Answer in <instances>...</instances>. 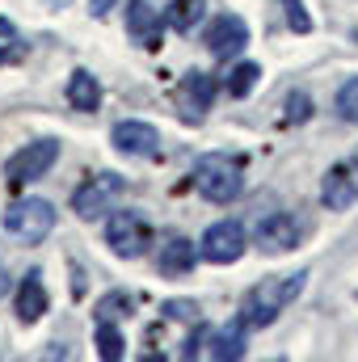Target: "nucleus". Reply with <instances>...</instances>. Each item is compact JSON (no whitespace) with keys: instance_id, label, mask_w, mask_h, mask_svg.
<instances>
[{"instance_id":"nucleus-6","label":"nucleus","mask_w":358,"mask_h":362,"mask_svg":"<svg viewBox=\"0 0 358 362\" xmlns=\"http://www.w3.org/2000/svg\"><path fill=\"white\" fill-rule=\"evenodd\" d=\"M245 249H249V236H245V228H241L236 219L211 223V228L202 232V240H198V253H202V262H211V266H236V262L245 257Z\"/></svg>"},{"instance_id":"nucleus-26","label":"nucleus","mask_w":358,"mask_h":362,"mask_svg":"<svg viewBox=\"0 0 358 362\" xmlns=\"http://www.w3.org/2000/svg\"><path fill=\"white\" fill-rule=\"evenodd\" d=\"M17 42H21V38H17L13 21H8V17H0V59H8V55L17 51Z\"/></svg>"},{"instance_id":"nucleus-1","label":"nucleus","mask_w":358,"mask_h":362,"mask_svg":"<svg viewBox=\"0 0 358 362\" xmlns=\"http://www.w3.org/2000/svg\"><path fill=\"white\" fill-rule=\"evenodd\" d=\"M304 286H308V270H295V274H278V278H262L249 295H245V303H241V316H245V325H253V329H270L299 295H304Z\"/></svg>"},{"instance_id":"nucleus-29","label":"nucleus","mask_w":358,"mask_h":362,"mask_svg":"<svg viewBox=\"0 0 358 362\" xmlns=\"http://www.w3.org/2000/svg\"><path fill=\"white\" fill-rule=\"evenodd\" d=\"M8 286H13V278H8V270H4V266H0V299L8 295Z\"/></svg>"},{"instance_id":"nucleus-27","label":"nucleus","mask_w":358,"mask_h":362,"mask_svg":"<svg viewBox=\"0 0 358 362\" xmlns=\"http://www.w3.org/2000/svg\"><path fill=\"white\" fill-rule=\"evenodd\" d=\"M207 333H211L207 325H202V329H194V333H190V341H185V350H181V358H198V354L207 350Z\"/></svg>"},{"instance_id":"nucleus-23","label":"nucleus","mask_w":358,"mask_h":362,"mask_svg":"<svg viewBox=\"0 0 358 362\" xmlns=\"http://www.w3.org/2000/svg\"><path fill=\"white\" fill-rule=\"evenodd\" d=\"M278 4H282V13H287V25H291L295 34H312V17H308L304 0H278Z\"/></svg>"},{"instance_id":"nucleus-19","label":"nucleus","mask_w":358,"mask_h":362,"mask_svg":"<svg viewBox=\"0 0 358 362\" xmlns=\"http://www.w3.org/2000/svg\"><path fill=\"white\" fill-rule=\"evenodd\" d=\"M97 350H101L105 362H118L127 354V341H122V333H118L114 320H97Z\"/></svg>"},{"instance_id":"nucleus-3","label":"nucleus","mask_w":358,"mask_h":362,"mask_svg":"<svg viewBox=\"0 0 358 362\" xmlns=\"http://www.w3.org/2000/svg\"><path fill=\"white\" fill-rule=\"evenodd\" d=\"M4 232L21 245H42L55 232V206L47 198H17L4 211Z\"/></svg>"},{"instance_id":"nucleus-5","label":"nucleus","mask_w":358,"mask_h":362,"mask_svg":"<svg viewBox=\"0 0 358 362\" xmlns=\"http://www.w3.org/2000/svg\"><path fill=\"white\" fill-rule=\"evenodd\" d=\"M105 245L114 249V257L135 262V257L148 253V245H152V228H148L135 211H118V206H114V215H110V223H105Z\"/></svg>"},{"instance_id":"nucleus-12","label":"nucleus","mask_w":358,"mask_h":362,"mask_svg":"<svg viewBox=\"0 0 358 362\" xmlns=\"http://www.w3.org/2000/svg\"><path fill=\"white\" fill-rule=\"evenodd\" d=\"M211 101H215V81L207 76V72H185L178 85V105L185 110V118H202L207 110H211Z\"/></svg>"},{"instance_id":"nucleus-8","label":"nucleus","mask_w":358,"mask_h":362,"mask_svg":"<svg viewBox=\"0 0 358 362\" xmlns=\"http://www.w3.org/2000/svg\"><path fill=\"white\" fill-rule=\"evenodd\" d=\"M299 219L295 215H287V211H270L266 219H258V228H253V245L266 253V257H282V253H291L295 245H299Z\"/></svg>"},{"instance_id":"nucleus-20","label":"nucleus","mask_w":358,"mask_h":362,"mask_svg":"<svg viewBox=\"0 0 358 362\" xmlns=\"http://www.w3.org/2000/svg\"><path fill=\"white\" fill-rule=\"evenodd\" d=\"M131 308H135V299L127 295V291H110V295H101L97 299V320H118V316H131Z\"/></svg>"},{"instance_id":"nucleus-25","label":"nucleus","mask_w":358,"mask_h":362,"mask_svg":"<svg viewBox=\"0 0 358 362\" xmlns=\"http://www.w3.org/2000/svg\"><path fill=\"white\" fill-rule=\"evenodd\" d=\"M161 312H165L169 320H198V303H190V299H169Z\"/></svg>"},{"instance_id":"nucleus-28","label":"nucleus","mask_w":358,"mask_h":362,"mask_svg":"<svg viewBox=\"0 0 358 362\" xmlns=\"http://www.w3.org/2000/svg\"><path fill=\"white\" fill-rule=\"evenodd\" d=\"M110 8H114V0H89V13H93V17H105Z\"/></svg>"},{"instance_id":"nucleus-7","label":"nucleus","mask_w":358,"mask_h":362,"mask_svg":"<svg viewBox=\"0 0 358 362\" xmlns=\"http://www.w3.org/2000/svg\"><path fill=\"white\" fill-rule=\"evenodd\" d=\"M55 160H59V139H34V144H25L21 152L8 156L4 177H8V185H25V181L47 177Z\"/></svg>"},{"instance_id":"nucleus-17","label":"nucleus","mask_w":358,"mask_h":362,"mask_svg":"<svg viewBox=\"0 0 358 362\" xmlns=\"http://www.w3.org/2000/svg\"><path fill=\"white\" fill-rule=\"evenodd\" d=\"M68 105H72V110H81V114H93V110L101 105V85H97V76H93V72L76 68V72L68 76Z\"/></svg>"},{"instance_id":"nucleus-2","label":"nucleus","mask_w":358,"mask_h":362,"mask_svg":"<svg viewBox=\"0 0 358 362\" xmlns=\"http://www.w3.org/2000/svg\"><path fill=\"white\" fill-rule=\"evenodd\" d=\"M194 189L207 198V202H236L245 194V160L241 156H228V152H207L194 160Z\"/></svg>"},{"instance_id":"nucleus-16","label":"nucleus","mask_w":358,"mask_h":362,"mask_svg":"<svg viewBox=\"0 0 358 362\" xmlns=\"http://www.w3.org/2000/svg\"><path fill=\"white\" fill-rule=\"evenodd\" d=\"M127 34L144 47H161V13L148 0H127Z\"/></svg>"},{"instance_id":"nucleus-4","label":"nucleus","mask_w":358,"mask_h":362,"mask_svg":"<svg viewBox=\"0 0 358 362\" xmlns=\"http://www.w3.org/2000/svg\"><path fill=\"white\" fill-rule=\"evenodd\" d=\"M127 194V181L118 177V173H93L76 194H72V211L81 215V219H101V215H110L114 206H118V198Z\"/></svg>"},{"instance_id":"nucleus-9","label":"nucleus","mask_w":358,"mask_h":362,"mask_svg":"<svg viewBox=\"0 0 358 362\" xmlns=\"http://www.w3.org/2000/svg\"><path fill=\"white\" fill-rule=\"evenodd\" d=\"M110 144H114L122 156H139V160L161 156V131H156L152 122H139V118H122V122H114Z\"/></svg>"},{"instance_id":"nucleus-24","label":"nucleus","mask_w":358,"mask_h":362,"mask_svg":"<svg viewBox=\"0 0 358 362\" xmlns=\"http://www.w3.org/2000/svg\"><path fill=\"white\" fill-rule=\"evenodd\" d=\"M282 118H287V122H295V127H299V122H308V118H312V97H308L304 89H295L291 97H287V114H282Z\"/></svg>"},{"instance_id":"nucleus-13","label":"nucleus","mask_w":358,"mask_h":362,"mask_svg":"<svg viewBox=\"0 0 358 362\" xmlns=\"http://www.w3.org/2000/svg\"><path fill=\"white\" fill-rule=\"evenodd\" d=\"M207 358L215 362H236L245 358V316L241 320H232V325H224V329H211L207 333V350H202Z\"/></svg>"},{"instance_id":"nucleus-18","label":"nucleus","mask_w":358,"mask_h":362,"mask_svg":"<svg viewBox=\"0 0 358 362\" xmlns=\"http://www.w3.org/2000/svg\"><path fill=\"white\" fill-rule=\"evenodd\" d=\"M202 17H207V0H173L165 13L169 30H178V34H194L202 25Z\"/></svg>"},{"instance_id":"nucleus-21","label":"nucleus","mask_w":358,"mask_h":362,"mask_svg":"<svg viewBox=\"0 0 358 362\" xmlns=\"http://www.w3.org/2000/svg\"><path fill=\"white\" fill-rule=\"evenodd\" d=\"M258 81H262V68L245 59V64H236V68L228 72V93H232V97H249Z\"/></svg>"},{"instance_id":"nucleus-15","label":"nucleus","mask_w":358,"mask_h":362,"mask_svg":"<svg viewBox=\"0 0 358 362\" xmlns=\"http://www.w3.org/2000/svg\"><path fill=\"white\" fill-rule=\"evenodd\" d=\"M198 257H202V253L194 249V240H185V236H169V240L161 245V253H156V270L165 274V278H181V274L194 270Z\"/></svg>"},{"instance_id":"nucleus-10","label":"nucleus","mask_w":358,"mask_h":362,"mask_svg":"<svg viewBox=\"0 0 358 362\" xmlns=\"http://www.w3.org/2000/svg\"><path fill=\"white\" fill-rule=\"evenodd\" d=\"M321 202L325 211H350L358 202V152L350 160H337L321 181Z\"/></svg>"},{"instance_id":"nucleus-22","label":"nucleus","mask_w":358,"mask_h":362,"mask_svg":"<svg viewBox=\"0 0 358 362\" xmlns=\"http://www.w3.org/2000/svg\"><path fill=\"white\" fill-rule=\"evenodd\" d=\"M333 110H337V118H342V122H358V76H350V81L337 89Z\"/></svg>"},{"instance_id":"nucleus-11","label":"nucleus","mask_w":358,"mask_h":362,"mask_svg":"<svg viewBox=\"0 0 358 362\" xmlns=\"http://www.w3.org/2000/svg\"><path fill=\"white\" fill-rule=\"evenodd\" d=\"M202 42H207V51H211L215 59H232V55H241V51L249 47V25H245V17H236V13H219V17L207 25Z\"/></svg>"},{"instance_id":"nucleus-14","label":"nucleus","mask_w":358,"mask_h":362,"mask_svg":"<svg viewBox=\"0 0 358 362\" xmlns=\"http://www.w3.org/2000/svg\"><path fill=\"white\" fill-rule=\"evenodd\" d=\"M47 308H51V299H47L42 274L30 270L21 278V286H17V316H21V325H38L47 316Z\"/></svg>"}]
</instances>
